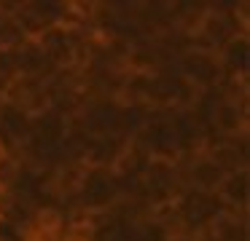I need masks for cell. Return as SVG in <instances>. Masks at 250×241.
Masks as SVG:
<instances>
[{
  "label": "cell",
  "instance_id": "obj_5",
  "mask_svg": "<svg viewBox=\"0 0 250 241\" xmlns=\"http://www.w3.org/2000/svg\"><path fill=\"white\" fill-rule=\"evenodd\" d=\"M245 187H248V177H245V171H239V180H237V177H231V180L226 182V196L239 198V201H242V198H245Z\"/></svg>",
  "mask_w": 250,
  "mask_h": 241
},
{
  "label": "cell",
  "instance_id": "obj_4",
  "mask_svg": "<svg viewBox=\"0 0 250 241\" xmlns=\"http://www.w3.org/2000/svg\"><path fill=\"white\" fill-rule=\"evenodd\" d=\"M226 59H229L231 67L242 70L245 62H248V43H245V40H231V43H229V48H226Z\"/></svg>",
  "mask_w": 250,
  "mask_h": 241
},
{
  "label": "cell",
  "instance_id": "obj_2",
  "mask_svg": "<svg viewBox=\"0 0 250 241\" xmlns=\"http://www.w3.org/2000/svg\"><path fill=\"white\" fill-rule=\"evenodd\" d=\"M183 214L191 222H205V220H210L212 214H215V201H212V196H207V193H202V190L191 193L183 204Z\"/></svg>",
  "mask_w": 250,
  "mask_h": 241
},
{
  "label": "cell",
  "instance_id": "obj_3",
  "mask_svg": "<svg viewBox=\"0 0 250 241\" xmlns=\"http://www.w3.org/2000/svg\"><path fill=\"white\" fill-rule=\"evenodd\" d=\"M43 51L49 54L51 59H65L70 54V43H67L65 32H49L43 40Z\"/></svg>",
  "mask_w": 250,
  "mask_h": 241
},
{
  "label": "cell",
  "instance_id": "obj_1",
  "mask_svg": "<svg viewBox=\"0 0 250 241\" xmlns=\"http://www.w3.org/2000/svg\"><path fill=\"white\" fill-rule=\"evenodd\" d=\"M116 196V180L103 169H94L83 180V201L89 206H105Z\"/></svg>",
  "mask_w": 250,
  "mask_h": 241
}]
</instances>
